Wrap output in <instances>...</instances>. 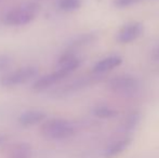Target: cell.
<instances>
[{"label":"cell","mask_w":159,"mask_h":158,"mask_svg":"<svg viewBox=\"0 0 159 158\" xmlns=\"http://www.w3.org/2000/svg\"><path fill=\"white\" fill-rule=\"evenodd\" d=\"M40 11V6L36 2H26L15 7L9 11L4 16V23L11 26L27 25L37 17Z\"/></svg>","instance_id":"obj_2"},{"label":"cell","mask_w":159,"mask_h":158,"mask_svg":"<svg viewBox=\"0 0 159 158\" xmlns=\"http://www.w3.org/2000/svg\"><path fill=\"white\" fill-rule=\"evenodd\" d=\"M40 132L48 140L61 141V140H66L73 137L75 133V128L67 120L54 118L46 120L41 124Z\"/></svg>","instance_id":"obj_3"},{"label":"cell","mask_w":159,"mask_h":158,"mask_svg":"<svg viewBox=\"0 0 159 158\" xmlns=\"http://www.w3.org/2000/svg\"><path fill=\"white\" fill-rule=\"evenodd\" d=\"M60 68L57 70L55 72L50 73V74L46 75V76L41 77L34 84L33 90L40 92L43 91L46 89H48L49 87L53 86V84H57L59 81H61L62 79H64L65 77H67L69 74H71L73 72H75L78 68V66L80 65V61L78 57H76L71 52H66L63 56L60 59L59 61Z\"/></svg>","instance_id":"obj_1"},{"label":"cell","mask_w":159,"mask_h":158,"mask_svg":"<svg viewBox=\"0 0 159 158\" xmlns=\"http://www.w3.org/2000/svg\"><path fill=\"white\" fill-rule=\"evenodd\" d=\"M7 139H8V137L4 134H0V146L3 145V143L7 141Z\"/></svg>","instance_id":"obj_15"},{"label":"cell","mask_w":159,"mask_h":158,"mask_svg":"<svg viewBox=\"0 0 159 158\" xmlns=\"http://www.w3.org/2000/svg\"><path fill=\"white\" fill-rule=\"evenodd\" d=\"M47 115L42 111L38 110H30L22 113L19 116V124L23 127H32L35 124H38L40 122L44 121Z\"/></svg>","instance_id":"obj_8"},{"label":"cell","mask_w":159,"mask_h":158,"mask_svg":"<svg viewBox=\"0 0 159 158\" xmlns=\"http://www.w3.org/2000/svg\"><path fill=\"white\" fill-rule=\"evenodd\" d=\"M93 114L98 118H113V117L117 116L118 112L108 106H98L93 110Z\"/></svg>","instance_id":"obj_12"},{"label":"cell","mask_w":159,"mask_h":158,"mask_svg":"<svg viewBox=\"0 0 159 158\" xmlns=\"http://www.w3.org/2000/svg\"><path fill=\"white\" fill-rule=\"evenodd\" d=\"M130 142H131L130 139H121V140H119V141H116L115 143L109 145L108 147L105 150L104 157L113 158V157L117 156V155H119L120 153H122L128 146H129Z\"/></svg>","instance_id":"obj_10"},{"label":"cell","mask_w":159,"mask_h":158,"mask_svg":"<svg viewBox=\"0 0 159 158\" xmlns=\"http://www.w3.org/2000/svg\"><path fill=\"white\" fill-rule=\"evenodd\" d=\"M140 120L141 114L139 112H134L132 114H130L129 117L126 119V122H125V130L131 131L133 129H135L138 127V124H140Z\"/></svg>","instance_id":"obj_13"},{"label":"cell","mask_w":159,"mask_h":158,"mask_svg":"<svg viewBox=\"0 0 159 158\" xmlns=\"http://www.w3.org/2000/svg\"><path fill=\"white\" fill-rule=\"evenodd\" d=\"M142 0H115L114 4H115L117 8H128V7H131L133 4H136L139 2H141Z\"/></svg>","instance_id":"obj_14"},{"label":"cell","mask_w":159,"mask_h":158,"mask_svg":"<svg viewBox=\"0 0 159 158\" xmlns=\"http://www.w3.org/2000/svg\"><path fill=\"white\" fill-rule=\"evenodd\" d=\"M122 63V57L119 55H109L104 59L100 60L95 65L93 66V73L94 74H105L109 70H114Z\"/></svg>","instance_id":"obj_7"},{"label":"cell","mask_w":159,"mask_h":158,"mask_svg":"<svg viewBox=\"0 0 159 158\" xmlns=\"http://www.w3.org/2000/svg\"><path fill=\"white\" fill-rule=\"evenodd\" d=\"M82 0H60L59 8L64 12H74L80 9Z\"/></svg>","instance_id":"obj_11"},{"label":"cell","mask_w":159,"mask_h":158,"mask_svg":"<svg viewBox=\"0 0 159 158\" xmlns=\"http://www.w3.org/2000/svg\"><path fill=\"white\" fill-rule=\"evenodd\" d=\"M108 87L113 92L118 94H129L138 90L139 81L130 75H120L109 80Z\"/></svg>","instance_id":"obj_5"},{"label":"cell","mask_w":159,"mask_h":158,"mask_svg":"<svg viewBox=\"0 0 159 158\" xmlns=\"http://www.w3.org/2000/svg\"><path fill=\"white\" fill-rule=\"evenodd\" d=\"M154 59H155L156 61H159V47L157 50L155 51V53H154Z\"/></svg>","instance_id":"obj_16"},{"label":"cell","mask_w":159,"mask_h":158,"mask_svg":"<svg viewBox=\"0 0 159 158\" xmlns=\"http://www.w3.org/2000/svg\"><path fill=\"white\" fill-rule=\"evenodd\" d=\"M143 34V25L140 22H132L128 23L121 29L117 33V39L118 42L120 43H130L134 41Z\"/></svg>","instance_id":"obj_6"},{"label":"cell","mask_w":159,"mask_h":158,"mask_svg":"<svg viewBox=\"0 0 159 158\" xmlns=\"http://www.w3.org/2000/svg\"><path fill=\"white\" fill-rule=\"evenodd\" d=\"M34 154L33 147L30 144L21 142L16 143L10 148L6 158H32Z\"/></svg>","instance_id":"obj_9"},{"label":"cell","mask_w":159,"mask_h":158,"mask_svg":"<svg viewBox=\"0 0 159 158\" xmlns=\"http://www.w3.org/2000/svg\"><path fill=\"white\" fill-rule=\"evenodd\" d=\"M38 75V70L36 67H23L21 70H14L12 73L4 75L0 79V84L3 87H15L19 84H23L30 80L35 78Z\"/></svg>","instance_id":"obj_4"}]
</instances>
